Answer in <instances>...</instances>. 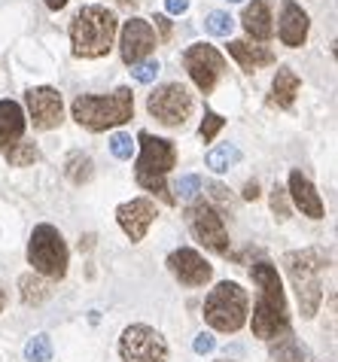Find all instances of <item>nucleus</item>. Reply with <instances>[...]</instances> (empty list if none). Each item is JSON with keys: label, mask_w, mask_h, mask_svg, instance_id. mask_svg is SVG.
Segmentation results:
<instances>
[{"label": "nucleus", "mask_w": 338, "mask_h": 362, "mask_svg": "<svg viewBox=\"0 0 338 362\" xmlns=\"http://www.w3.org/2000/svg\"><path fill=\"white\" fill-rule=\"evenodd\" d=\"M253 284L260 286V296H256L253 305V335L262 341H274L281 338L284 332H290V317H286V296H284V284L277 277V268L260 259L250 268Z\"/></svg>", "instance_id": "nucleus-1"}, {"label": "nucleus", "mask_w": 338, "mask_h": 362, "mask_svg": "<svg viewBox=\"0 0 338 362\" xmlns=\"http://www.w3.org/2000/svg\"><path fill=\"white\" fill-rule=\"evenodd\" d=\"M137 144H141V158L134 165V180L137 186L146 189L150 195H156L158 201H165L168 207L177 204V195L168 189V174L177 165V146L174 140L156 137L150 132L137 134Z\"/></svg>", "instance_id": "nucleus-2"}, {"label": "nucleus", "mask_w": 338, "mask_h": 362, "mask_svg": "<svg viewBox=\"0 0 338 362\" xmlns=\"http://www.w3.org/2000/svg\"><path fill=\"white\" fill-rule=\"evenodd\" d=\"M116 16L113 9H107L101 4H88L83 9H76L71 18V52L76 58H104L113 49L116 40Z\"/></svg>", "instance_id": "nucleus-3"}, {"label": "nucleus", "mask_w": 338, "mask_h": 362, "mask_svg": "<svg viewBox=\"0 0 338 362\" xmlns=\"http://www.w3.org/2000/svg\"><path fill=\"white\" fill-rule=\"evenodd\" d=\"M71 116L79 128L101 134L107 128L125 125L134 116V95L128 86H119L113 95H76L71 104Z\"/></svg>", "instance_id": "nucleus-4"}, {"label": "nucleus", "mask_w": 338, "mask_h": 362, "mask_svg": "<svg viewBox=\"0 0 338 362\" xmlns=\"http://www.w3.org/2000/svg\"><path fill=\"white\" fill-rule=\"evenodd\" d=\"M330 265V256L323 253L320 247H308V250H293V253H284V268L293 280L296 298H299V310L305 320H311L317 314L323 301V280L320 274Z\"/></svg>", "instance_id": "nucleus-5"}, {"label": "nucleus", "mask_w": 338, "mask_h": 362, "mask_svg": "<svg viewBox=\"0 0 338 362\" xmlns=\"http://www.w3.org/2000/svg\"><path fill=\"white\" fill-rule=\"evenodd\" d=\"M247 314H250V298H247V289L235 280L216 284L204 298V323L216 332L232 335L247 323Z\"/></svg>", "instance_id": "nucleus-6"}, {"label": "nucleus", "mask_w": 338, "mask_h": 362, "mask_svg": "<svg viewBox=\"0 0 338 362\" xmlns=\"http://www.w3.org/2000/svg\"><path fill=\"white\" fill-rule=\"evenodd\" d=\"M67 244L64 235L55 226L40 223L34 226L31 238H28V262L34 265V271L46 280H62L67 274Z\"/></svg>", "instance_id": "nucleus-7"}, {"label": "nucleus", "mask_w": 338, "mask_h": 362, "mask_svg": "<svg viewBox=\"0 0 338 362\" xmlns=\"http://www.w3.org/2000/svg\"><path fill=\"white\" fill-rule=\"evenodd\" d=\"M146 110H150V116L158 125L180 128V125H186V119L192 116V95H189V88L180 83H162L146 98Z\"/></svg>", "instance_id": "nucleus-8"}, {"label": "nucleus", "mask_w": 338, "mask_h": 362, "mask_svg": "<svg viewBox=\"0 0 338 362\" xmlns=\"http://www.w3.org/2000/svg\"><path fill=\"white\" fill-rule=\"evenodd\" d=\"M186 223L198 244H204L207 250H214L220 256H228V231L223 223V214L211 201H192L186 207Z\"/></svg>", "instance_id": "nucleus-9"}, {"label": "nucleus", "mask_w": 338, "mask_h": 362, "mask_svg": "<svg viewBox=\"0 0 338 362\" xmlns=\"http://www.w3.org/2000/svg\"><path fill=\"white\" fill-rule=\"evenodd\" d=\"M183 67H186V74L195 83L198 92L211 95L226 74V58H223L220 49L211 46V43H192L183 52Z\"/></svg>", "instance_id": "nucleus-10"}, {"label": "nucleus", "mask_w": 338, "mask_h": 362, "mask_svg": "<svg viewBox=\"0 0 338 362\" xmlns=\"http://www.w3.org/2000/svg\"><path fill=\"white\" fill-rule=\"evenodd\" d=\"M119 356L122 362H168V341L153 326L134 323L119 338Z\"/></svg>", "instance_id": "nucleus-11"}, {"label": "nucleus", "mask_w": 338, "mask_h": 362, "mask_svg": "<svg viewBox=\"0 0 338 362\" xmlns=\"http://www.w3.org/2000/svg\"><path fill=\"white\" fill-rule=\"evenodd\" d=\"M25 104H28V119L37 132H52L64 122V100L58 95V88L52 86H37L25 92Z\"/></svg>", "instance_id": "nucleus-12"}, {"label": "nucleus", "mask_w": 338, "mask_h": 362, "mask_svg": "<svg viewBox=\"0 0 338 362\" xmlns=\"http://www.w3.org/2000/svg\"><path fill=\"white\" fill-rule=\"evenodd\" d=\"M156 46H158V37L146 18L134 16L122 25V34H119V55H122V62L128 67L146 62V55H150Z\"/></svg>", "instance_id": "nucleus-13"}, {"label": "nucleus", "mask_w": 338, "mask_h": 362, "mask_svg": "<svg viewBox=\"0 0 338 362\" xmlns=\"http://www.w3.org/2000/svg\"><path fill=\"white\" fill-rule=\"evenodd\" d=\"M156 216H158V210H156L153 198H132V201H125V204L116 207V223L128 235L132 244L146 238V231H150V226L156 223Z\"/></svg>", "instance_id": "nucleus-14"}, {"label": "nucleus", "mask_w": 338, "mask_h": 362, "mask_svg": "<svg viewBox=\"0 0 338 362\" xmlns=\"http://www.w3.org/2000/svg\"><path fill=\"white\" fill-rule=\"evenodd\" d=\"M168 271L180 280L183 286H204L207 280L214 277V265L207 262V259L198 253V250L192 247H180V250H174L171 256H168Z\"/></svg>", "instance_id": "nucleus-15"}, {"label": "nucleus", "mask_w": 338, "mask_h": 362, "mask_svg": "<svg viewBox=\"0 0 338 362\" xmlns=\"http://www.w3.org/2000/svg\"><path fill=\"white\" fill-rule=\"evenodd\" d=\"M308 28H311V22H308L305 9L296 4V0H284L281 4V25H277V37H281V43L290 46V49L305 46Z\"/></svg>", "instance_id": "nucleus-16"}, {"label": "nucleus", "mask_w": 338, "mask_h": 362, "mask_svg": "<svg viewBox=\"0 0 338 362\" xmlns=\"http://www.w3.org/2000/svg\"><path fill=\"white\" fill-rule=\"evenodd\" d=\"M286 195H293V204L302 210V216H308V219H323L326 216L320 192H317V186L302 174V170H293L290 174V189H286Z\"/></svg>", "instance_id": "nucleus-17"}, {"label": "nucleus", "mask_w": 338, "mask_h": 362, "mask_svg": "<svg viewBox=\"0 0 338 362\" xmlns=\"http://www.w3.org/2000/svg\"><path fill=\"white\" fill-rule=\"evenodd\" d=\"M241 25L247 37H253L256 43H268L274 37V18H272V0H253L244 6Z\"/></svg>", "instance_id": "nucleus-18"}, {"label": "nucleus", "mask_w": 338, "mask_h": 362, "mask_svg": "<svg viewBox=\"0 0 338 362\" xmlns=\"http://www.w3.org/2000/svg\"><path fill=\"white\" fill-rule=\"evenodd\" d=\"M25 125H28V116L22 104H16L9 98L0 100V149L16 146L25 137Z\"/></svg>", "instance_id": "nucleus-19"}, {"label": "nucleus", "mask_w": 338, "mask_h": 362, "mask_svg": "<svg viewBox=\"0 0 338 362\" xmlns=\"http://www.w3.org/2000/svg\"><path fill=\"white\" fill-rule=\"evenodd\" d=\"M228 55H232L235 62L241 64L244 74H253V70L268 67V64H274V62H277L274 52H272L268 46L247 43V40H232V43H228Z\"/></svg>", "instance_id": "nucleus-20"}, {"label": "nucleus", "mask_w": 338, "mask_h": 362, "mask_svg": "<svg viewBox=\"0 0 338 362\" xmlns=\"http://www.w3.org/2000/svg\"><path fill=\"white\" fill-rule=\"evenodd\" d=\"M302 88V79L296 74L293 67H281L272 79V98H268V104L272 107H281V110H290L296 104V95H299Z\"/></svg>", "instance_id": "nucleus-21"}, {"label": "nucleus", "mask_w": 338, "mask_h": 362, "mask_svg": "<svg viewBox=\"0 0 338 362\" xmlns=\"http://www.w3.org/2000/svg\"><path fill=\"white\" fill-rule=\"evenodd\" d=\"M52 293H55L52 280L40 277V274H22V277H18V296H22V301L28 308L43 305L46 298H52Z\"/></svg>", "instance_id": "nucleus-22"}, {"label": "nucleus", "mask_w": 338, "mask_h": 362, "mask_svg": "<svg viewBox=\"0 0 338 362\" xmlns=\"http://www.w3.org/2000/svg\"><path fill=\"white\" fill-rule=\"evenodd\" d=\"M64 177L71 180L74 186H86L88 180L95 177V162H92V156H86L83 149L71 153V156L64 158Z\"/></svg>", "instance_id": "nucleus-23"}, {"label": "nucleus", "mask_w": 338, "mask_h": 362, "mask_svg": "<svg viewBox=\"0 0 338 362\" xmlns=\"http://www.w3.org/2000/svg\"><path fill=\"white\" fill-rule=\"evenodd\" d=\"M272 359L274 362H305L308 354H305V347L296 341L293 332H284L281 338H274L272 341Z\"/></svg>", "instance_id": "nucleus-24"}, {"label": "nucleus", "mask_w": 338, "mask_h": 362, "mask_svg": "<svg viewBox=\"0 0 338 362\" xmlns=\"http://www.w3.org/2000/svg\"><path fill=\"white\" fill-rule=\"evenodd\" d=\"M241 162V149H238L235 144H220L216 149H211L207 153V168L214 170V174H226L232 165Z\"/></svg>", "instance_id": "nucleus-25"}, {"label": "nucleus", "mask_w": 338, "mask_h": 362, "mask_svg": "<svg viewBox=\"0 0 338 362\" xmlns=\"http://www.w3.org/2000/svg\"><path fill=\"white\" fill-rule=\"evenodd\" d=\"M4 158L13 168H28V165H34V162H40V149H37V144H28V140H18L16 146H9V149H4Z\"/></svg>", "instance_id": "nucleus-26"}, {"label": "nucleus", "mask_w": 338, "mask_h": 362, "mask_svg": "<svg viewBox=\"0 0 338 362\" xmlns=\"http://www.w3.org/2000/svg\"><path fill=\"white\" fill-rule=\"evenodd\" d=\"M204 28H207V34L211 37H228L232 34V28H235V18L228 13H223V9H214V13H207Z\"/></svg>", "instance_id": "nucleus-27"}, {"label": "nucleus", "mask_w": 338, "mask_h": 362, "mask_svg": "<svg viewBox=\"0 0 338 362\" xmlns=\"http://www.w3.org/2000/svg\"><path fill=\"white\" fill-rule=\"evenodd\" d=\"M25 359L28 362H49L52 359V341H49V335H34L31 341H28Z\"/></svg>", "instance_id": "nucleus-28"}, {"label": "nucleus", "mask_w": 338, "mask_h": 362, "mask_svg": "<svg viewBox=\"0 0 338 362\" xmlns=\"http://www.w3.org/2000/svg\"><path fill=\"white\" fill-rule=\"evenodd\" d=\"M223 125H226V119L220 113H214V110H204V119H202V125H198V137H202L204 144H211V140L223 132Z\"/></svg>", "instance_id": "nucleus-29"}, {"label": "nucleus", "mask_w": 338, "mask_h": 362, "mask_svg": "<svg viewBox=\"0 0 338 362\" xmlns=\"http://www.w3.org/2000/svg\"><path fill=\"white\" fill-rule=\"evenodd\" d=\"M272 214L277 223H284V219H290V195H286V189L284 186H277L272 189Z\"/></svg>", "instance_id": "nucleus-30"}, {"label": "nucleus", "mask_w": 338, "mask_h": 362, "mask_svg": "<svg viewBox=\"0 0 338 362\" xmlns=\"http://www.w3.org/2000/svg\"><path fill=\"white\" fill-rule=\"evenodd\" d=\"M110 153L119 158V162H128V158H132V153H134L132 134H113V137H110Z\"/></svg>", "instance_id": "nucleus-31"}, {"label": "nucleus", "mask_w": 338, "mask_h": 362, "mask_svg": "<svg viewBox=\"0 0 338 362\" xmlns=\"http://www.w3.org/2000/svg\"><path fill=\"white\" fill-rule=\"evenodd\" d=\"M158 62H141V64H134L132 67V76L137 79V83H144V86H150V83H156V76H158Z\"/></svg>", "instance_id": "nucleus-32"}, {"label": "nucleus", "mask_w": 338, "mask_h": 362, "mask_svg": "<svg viewBox=\"0 0 338 362\" xmlns=\"http://www.w3.org/2000/svg\"><path fill=\"white\" fill-rule=\"evenodd\" d=\"M198 189H202V177H195V174H189V177H183L180 183H177V192H180V198H195Z\"/></svg>", "instance_id": "nucleus-33"}, {"label": "nucleus", "mask_w": 338, "mask_h": 362, "mask_svg": "<svg viewBox=\"0 0 338 362\" xmlns=\"http://www.w3.org/2000/svg\"><path fill=\"white\" fill-rule=\"evenodd\" d=\"M192 347H195V354H198V356H204V354H211V350L216 347V341H214L211 332H202V335L195 338V344H192Z\"/></svg>", "instance_id": "nucleus-34"}, {"label": "nucleus", "mask_w": 338, "mask_h": 362, "mask_svg": "<svg viewBox=\"0 0 338 362\" xmlns=\"http://www.w3.org/2000/svg\"><path fill=\"white\" fill-rule=\"evenodd\" d=\"M153 22L158 28V34H162V43H168V40H171V18H168V16H156Z\"/></svg>", "instance_id": "nucleus-35"}, {"label": "nucleus", "mask_w": 338, "mask_h": 362, "mask_svg": "<svg viewBox=\"0 0 338 362\" xmlns=\"http://www.w3.org/2000/svg\"><path fill=\"white\" fill-rule=\"evenodd\" d=\"M165 9L171 16H183L186 9H189V0H165Z\"/></svg>", "instance_id": "nucleus-36"}, {"label": "nucleus", "mask_w": 338, "mask_h": 362, "mask_svg": "<svg viewBox=\"0 0 338 362\" xmlns=\"http://www.w3.org/2000/svg\"><path fill=\"white\" fill-rule=\"evenodd\" d=\"M207 189H211L214 201H220V204H228V189H226V186H220V183H211Z\"/></svg>", "instance_id": "nucleus-37"}, {"label": "nucleus", "mask_w": 338, "mask_h": 362, "mask_svg": "<svg viewBox=\"0 0 338 362\" xmlns=\"http://www.w3.org/2000/svg\"><path fill=\"white\" fill-rule=\"evenodd\" d=\"M256 198H260V183L253 180V183L244 186V201H256Z\"/></svg>", "instance_id": "nucleus-38"}, {"label": "nucleus", "mask_w": 338, "mask_h": 362, "mask_svg": "<svg viewBox=\"0 0 338 362\" xmlns=\"http://www.w3.org/2000/svg\"><path fill=\"white\" fill-rule=\"evenodd\" d=\"M43 4L52 9V13H58V9H64V6H67V0H43Z\"/></svg>", "instance_id": "nucleus-39"}, {"label": "nucleus", "mask_w": 338, "mask_h": 362, "mask_svg": "<svg viewBox=\"0 0 338 362\" xmlns=\"http://www.w3.org/2000/svg\"><path fill=\"white\" fill-rule=\"evenodd\" d=\"M4 308H6V289L0 286V314H4Z\"/></svg>", "instance_id": "nucleus-40"}, {"label": "nucleus", "mask_w": 338, "mask_h": 362, "mask_svg": "<svg viewBox=\"0 0 338 362\" xmlns=\"http://www.w3.org/2000/svg\"><path fill=\"white\" fill-rule=\"evenodd\" d=\"M116 4H122V6H134L137 0H116Z\"/></svg>", "instance_id": "nucleus-41"}, {"label": "nucleus", "mask_w": 338, "mask_h": 362, "mask_svg": "<svg viewBox=\"0 0 338 362\" xmlns=\"http://www.w3.org/2000/svg\"><path fill=\"white\" fill-rule=\"evenodd\" d=\"M228 4H241V0H228Z\"/></svg>", "instance_id": "nucleus-42"}, {"label": "nucleus", "mask_w": 338, "mask_h": 362, "mask_svg": "<svg viewBox=\"0 0 338 362\" xmlns=\"http://www.w3.org/2000/svg\"><path fill=\"white\" fill-rule=\"evenodd\" d=\"M220 362H232V359H220Z\"/></svg>", "instance_id": "nucleus-43"}]
</instances>
